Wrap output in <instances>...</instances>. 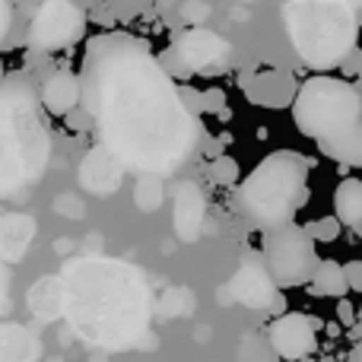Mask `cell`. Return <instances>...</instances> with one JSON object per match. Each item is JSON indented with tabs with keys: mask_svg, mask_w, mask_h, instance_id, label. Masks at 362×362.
Masks as SVG:
<instances>
[{
	"mask_svg": "<svg viewBox=\"0 0 362 362\" xmlns=\"http://www.w3.org/2000/svg\"><path fill=\"white\" fill-rule=\"evenodd\" d=\"M83 108L99 146L137 175H172L197 150V115L165 64L134 35H99L83 57Z\"/></svg>",
	"mask_w": 362,
	"mask_h": 362,
	"instance_id": "1",
	"label": "cell"
},
{
	"mask_svg": "<svg viewBox=\"0 0 362 362\" xmlns=\"http://www.w3.org/2000/svg\"><path fill=\"white\" fill-rule=\"evenodd\" d=\"M64 280V315L86 344L105 350H127L146 334L150 321V293L140 276L124 261L89 257L74 261L61 274Z\"/></svg>",
	"mask_w": 362,
	"mask_h": 362,
	"instance_id": "2",
	"label": "cell"
},
{
	"mask_svg": "<svg viewBox=\"0 0 362 362\" xmlns=\"http://www.w3.org/2000/svg\"><path fill=\"white\" fill-rule=\"evenodd\" d=\"M283 25L296 54L312 70L344 67L356 51L359 23L346 0H286Z\"/></svg>",
	"mask_w": 362,
	"mask_h": 362,
	"instance_id": "3",
	"label": "cell"
},
{
	"mask_svg": "<svg viewBox=\"0 0 362 362\" xmlns=\"http://www.w3.org/2000/svg\"><path fill=\"white\" fill-rule=\"evenodd\" d=\"M312 169L308 159L293 150H276L255 165L238 187V206L261 229H280L296 219V213L312 197Z\"/></svg>",
	"mask_w": 362,
	"mask_h": 362,
	"instance_id": "4",
	"label": "cell"
},
{
	"mask_svg": "<svg viewBox=\"0 0 362 362\" xmlns=\"http://www.w3.org/2000/svg\"><path fill=\"white\" fill-rule=\"evenodd\" d=\"M0 124H4V194L29 191L48 163V134L35 115V99L29 83L6 80L0 99Z\"/></svg>",
	"mask_w": 362,
	"mask_h": 362,
	"instance_id": "5",
	"label": "cell"
},
{
	"mask_svg": "<svg viewBox=\"0 0 362 362\" xmlns=\"http://www.w3.org/2000/svg\"><path fill=\"white\" fill-rule=\"evenodd\" d=\"M293 121L299 134L312 140L334 137L362 121V86L337 76H312L299 86Z\"/></svg>",
	"mask_w": 362,
	"mask_h": 362,
	"instance_id": "6",
	"label": "cell"
},
{
	"mask_svg": "<svg viewBox=\"0 0 362 362\" xmlns=\"http://www.w3.org/2000/svg\"><path fill=\"white\" fill-rule=\"evenodd\" d=\"M264 261H267L270 274L276 276L280 286H302V283H312L321 257L315 251V238L308 235L305 226L289 223L280 229H267Z\"/></svg>",
	"mask_w": 362,
	"mask_h": 362,
	"instance_id": "7",
	"label": "cell"
},
{
	"mask_svg": "<svg viewBox=\"0 0 362 362\" xmlns=\"http://www.w3.org/2000/svg\"><path fill=\"white\" fill-rule=\"evenodd\" d=\"M229 51L232 42H226L219 32L206 29V25H194L165 54H159V61L165 64V70L172 76H194L200 70L216 67L223 57H229Z\"/></svg>",
	"mask_w": 362,
	"mask_h": 362,
	"instance_id": "8",
	"label": "cell"
},
{
	"mask_svg": "<svg viewBox=\"0 0 362 362\" xmlns=\"http://www.w3.org/2000/svg\"><path fill=\"white\" fill-rule=\"evenodd\" d=\"M86 29V13L74 0H45L29 25V45L38 51L70 48Z\"/></svg>",
	"mask_w": 362,
	"mask_h": 362,
	"instance_id": "9",
	"label": "cell"
},
{
	"mask_svg": "<svg viewBox=\"0 0 362 362\" xmlns=\"http://www.w3.org/2000/svg\"><path fill=\"white\" fill-rule=\"evenodd\" d=\"M276 286H280V283L270 274L267 261H264V257H251V255L242 261V267L235 270V276H232V283H229L232 296L248 308L270 305V302L276 299Z\"/></svg>",
	"mask_w": 362,
	"mask_h": 362,
	"instance_id": "10",
	"label": "cell"
},
{
	"mask_svg": "<svg viewBox=\"0 0 362 362\" xmlns=\"http://www.w3.org/2000/svg\"><path fill=\"white\" fill-rule=\"evenodd\" d=\"M315 321L305 318L302 312H289L270 325V346L280 353L286 362L305 359L315 350Z\"/></svg>",
	"mask_w": 362,
	"mask_h": 362,
	"instance_id": "11",
	"label": "cell"
},
{
	"mask_svg": "<svg viewBox=\"0 0 362 362\" xmlns=\"http://www.w3.org/2000/svg\"><path fill=\"white\" fill-rule=\"evenodd\" d=\"M245 95L264 108H286L296 102L299 86L286 70H264V74H255L245 83Z\"/></svg>",
	"mask_w": 362,
	"mask_h": 362,
	"instance_id": "12",
	"label": "cell"
},
{
	"mask_svg": "<svg viewBox=\"0 0 362 362\" xmlns=\"http://www.w3.org/2000/svg\"><path fill=\"white\" fill-rule=\"evenodd\" d=\"M206 216V197L194 181H178L175 187V232L181 242H197L204 232Z\"/></svg>",
	"mask_w": 362,
	"mask_h": 362,
	"instance_id": "13",
	"label": "cell"
},
{
	"mask_svg": "<svg viewBox=\"0 0 362 362\" xmlns=\"http://www.w3.org/2000/svg\"><path fill=\"white\" fill-rule=\"evenodd\" d=\"M83 102V76L74 70H54L42 86V105L51 115H70Z\"/></svg>",
	"mask_w": 362,
	"mask_h": 362,
	"instance_id": "14",
	"label": "cell"
},
{
	"mask_svg": "<svg viewBox=\"0 0 362 362\" xmlns=\"http://www.w3.org/2000/svg\"><path fill=\"white\" fill-rule=\"evenodd\" d=\"M121 175H124V165H121L105 146H95L80 165L83 187L93 194H112L115 187L121 185Z\"/></svg>",
	"mask_w": 362,
	"mask_h": 362,
	"instance_id": "15",
	"label": "cell"
},
{
	"mask_svg": "<svg viewBox=\"0 0 362 362\" xmlns=\"http://www.w3.org/2000/svg\"><path fill=\"white\" fill-rule=\"evenodd\" d=\"M318 150L325 153L327 159H334V163L340 165H362V121H356L353 127H346V131L334 134V137H325L318 140Z\"/></svg>",
	"mask_w": 362,
	"mask_h": 362,
	"instance_id": "16",
	"label": "cell"
},
{
	"mask_svg": "<svg viewBox=\"0 0 362 362\" xmlns=\"http://www.w3.org/2000/svg\"><path fill=\"white\" fill-rule=\"evenodd\" d=\"M64 302H67V296H64V280H61V276L38 280L35 289H32V296H29L32 312H35L42 321L61 318V315H64Z\"/></svg>",
	"mask_w": 362,
	"mask_h": 362,
	"instance_id": "17",
	"label": "cell"
},
{
	"mask_svg": "<svg viewBox=\"0 0 362 362\" xmlns=\"http://www.w3.org/2000/svg\"><path fill=\"white\" fill-rule=\"evenodd\" d=\"M308 286H312L315 296H334V299H344V296L350 293L346 264H340V261H321Z\"/></svg>",
	"mask_w": 362,
	"mask_h": 362,
	"instance_id": "18",
	"label": "cell"
},
{
	"mask_svg": "<svg viewBox=\"0 0 362 362\" xmlns=\"http://www.w3.org/2000/svg\"><path fill=\"white\" fill-rule=\"evenodd\" d=\"M334 213L350 229L362 223V181L359 178H344L337 185V191H334Z\"/></svg>",
	"mask_w": 362,
	"mask_h": 362,
	"instance_id": "19",
	"label": "cell"
},
{
	"mask_svg": "<svg viewBox=\"0 0 362 362\" xmlns=\"http://www.w3.org/2000/svg\"><path fill=\"white\" fill-rule=\"evenodd\" d=\"M19 331H23L19 325H6L4 327V344H0V346H4V353H0V359H4V362H32V359H35V337H32V334H25L23 344H16Z\"/></svg>",
	"mask_w": 362,
	"mask_h": 362,
	"instance_id": "20",
	"label": "cell"
},
{
	"mask_svg": "<svg viewBox=\"0 0 362 362\" xmlns=\"http://www.w3.org/2000/svg\"><path fill=\"white\" fill-rule=\"evenodd\" d=\"M206 175H210L213 185L229 187V185H235L238 181V163L232 156H216L210 163V169H206Z\"/></svg>",
	"mask_w": 362,
	"mask_h": 362,
	"instance_id": "21",
	"label": "cell"
},
{
	"mask_svg": "<svg viewBox=\"0 0 362 362\" xmlns=\"http://www.w3.org/2000/svg\"><path fill=\"white\" fill-rule=\"evenodd\" d=\"M159 200H163V185H159V175H140V187H137L140 210H156Z\"/></svg>",
	"mask_w": 362,
	"mask_h": 362,
	"instance_id": "22",
	"label": "cell"
},
{
	"mask_svg": "<svg viewBox=\"0 0 362 362\" xmlns=\"http://www.w3.org/2000/svg\"><path fill=\"white\" fill-rule=\"evenodd\" d=\"M340 216L334 213V216H321V219H315V223H305V229H308V235L315 238V242H337L340 238Z\"/></svg>",
	"mask_w": 362,
	"mask_h": 362,
	"instance_id": "23",
	"label": "cell"
},
{
	"mask_svg": "<svg viewBox=\"0 0 362 362\" xmlns=\"http://www.w3.org/2000/svg\"><path fill=\"white\" fill-rule=\"evenodd\" d=\"M181 19L191 25H204L210 19V4H204V0H185L181 4Z\"/></svg>",
	"mask_w": 362,
	"mask_h": 362,
	"instance_id": "24",
	"label": "cell"
},
{
	"mask_svg": "<svg viewBox=\"0 0 362 362\" xmlns=\"http://www.w3.org/2000/svg\"><path fill=\"white\" fill-rule=\"evenodd\" d=\"M346 280H350V289L362 293V257L359 261H346Z\"/></svg>",
	"mask_w": 362,
	"mask_h": 362,
	"instance_id": "25",
	"label": "cell"
},
{
	"mask_svg": "<svg viewBox=\"0 0 362 362\" xmlns=\"http://www.w3.org/2000/svg\"><path fill=\"white\" fill-rule=\"evenodd\" d=\"M226 99L219 89H210V93H204V112H223Z\"/></svg>",
	"mask_w": 362,
	"mask_h": 362,
	"instance_id": "26",
	"label": "cell"
},
{
	"mask_svg": "<svg viewBox=\"0 0 362 362\" xmlns=\"http://www.w3.org/2000/svg\"><path fill=\"white\" fill-rule=\"evenodd\" d=\"M344 70H346V74H356V80L362 83V48L353 51V54H350V61L344 64Z\"/></svg>",
	"mask_w": 362,
	"mask_h": 362,
	"instance_id": "27",
	"label": "cell"
},
{
	"mask_svg": "<svg viewBox=\"0 0 362 362\" xmlns=\"http://www.w3.org/2000/svg\"><path fill=\"white\" fill-rule=\"evenodd\" d=\"M340 321H346V325L353 321V308L346 305V302H340Z\"/></svg>",
	"mask_w": 362,
	"mask_h": 362,
	"instance_id": "28",
	"label": "cell"
},
{
	"mask_svg": "<svg viewBox=\"0 0 362 362\" xmlns=\"http://www.w3.org/2000/svg\"><path fill=\"white\" fill-rule=\"evenodd\" d=\"M353 235H356L359 242H362V223H359V226H353Z\"/></svg>",
	"mask_w": 362,
	"mask_h": 362,
	"instance_id": "29",
	"label": "cell"
},
{
	"mask_svg": "<svg viewBox=\"0 0 362 362\" xmlns=\"http://www.w3.org/2000/svg\"><path fill=\"white\" fill-rule=\"evenodd\" d=\"M346 4H350L353 10H362V0H346Z\"/></svg>",
	"mask_w": 362,
	"mask_h": 362,
	"instance_id": "30",
	"label": "cell"
},
{
	"mask_svg": "<svg viewBox=\"0 0 362 362\" xmlns=\"http://www.w3.org/2000/svg\"><path fill=\"white\" fill-rule=\"evenodd\" d=\"M238 4H255V0H238Z\"/></svg>",
	"mask_w": 362,
	"mask_h": 362,
	"instance_id": "31",
	"label": "cell"
},
{
	"mask_svg": "<svg viewBox=\"0 0 362 362\" xmlns=\"http://www.w3.org/2000/svg\"><path fill=\"white\" fill-rule=\"evenodd\" d=\"M42 4H45V0H42Z\"/></svg>",
	"mask_w": 362,
	"mask_h": 362,
	"instance_id": "32",
	"label": "cell"
}]
</instances>
